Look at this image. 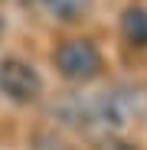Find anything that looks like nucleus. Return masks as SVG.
<instances>
[{"label":"nucleus","mask_w":147,"mask_h":150,"mask_svg":"<svg viewBox=\"0 0 147 150\" xmlns=\"http://www.w3.org/2000/svg\"><path fill=\"white\" fill-rule=\"evenodd\" d=\"M0 95L13 105H33L43 95V79L26 59L7 56L0 59Z\"/></svg>","instance_id":"nucleus-3"},{"label":"nucleus","mask_w":147,"mask_h":150,"mask_svg":"<svg viewBox=\"0 0 147 150\" xmlns=\"http://www.w3.org/2000/svg\"><path fill=\"white\" fill-rule=\"evenodd\" d=\"M4 33H7V20L0 16V36H4Z\"/></svg>","instance_id":"nucleus-8"},{"label":"nucleus","mask_w":147,"mask_h":150,"mask_svg":"<svg viewBox=\"0 0 147 150\" xmlns=\"http://www.w3.org/2000/svg\"><path fill=\"white\" fill-rule=\"evenodd\" d=\"M36 4L59 23H75L92 10V0H36Z\"/></svg>","instance_id":"nucleus-5"},{"label":"nucleus","mask_w":147,"mask_h":150,"mask_svg":"<svg viewBox=\"0 0 147 150\" xmlns=\"http://www.w3.org/2000/svg\"><path fill=\"white\" fill-rule=\"evenodd\" d=\"M85 105H88V127L98 124L108 134H118L128 124H134L137 117H144L147 95L137 91V88H128V85H114V88H108L102 95L88 98Z\"/></svg>","instance_id":"nucleus-1"},{"label":"nucleus","mask_w":147,"mask_h":150,"mask_svg":"<svg viewBox=\"0 0 147 150\" xmlns=\"http://www.w3.org/2000/svg\"><path fill=\"white\" fill-rule=\"evenodd\" d=\"M33 150H75L65 137H59L56 131H36L33 134Z\"/></svg>","instance_id":"nucleus-6"},{"label":"nucleus","mask_w":147,"mask_h":150,"mask_svg":"<svg viewBox=\"0 0 147 150\" xmlns=\"http://www.w3.org/2000/svg\"><path fill=\"white\" fill-rule=\"evenodd\" d=\"M53 62H56V72L62 75L65 82H75V85H88L102 75L105 62H102V52L92 39H65L56 46L53 52Z\"/></svg>","instance_id":"nucleus-2"},{"label":"nucleus","mask_w":147,"mask_h":150,"mask_svg":"<svg viewBox=\"0 0 147 150\" xmlns=\"http://www.w3.org/2000/svg\"><path fill=\"white\" fill-rule=\"evenodd\" d=\"M98 150H137V147L128 144V140H121V137H114V134H108V137L98 140Z\"/></svg>","instance_id":"nucleus-7"},{"label":"nucleus","mask_w":147,"mask_h":150,"mask_svg":"<svg viewBox=\"0 0 147 150\" xmlns=\"http://www.w3.org/2000/svg\"><path fill=\"white\" fill-rule=\"evenodd\" d=\"M121 36L134 49H147V10L144 7H128L121 13Z\"/></svg>","instance_id":"nucleus-4"}]
</instances>
